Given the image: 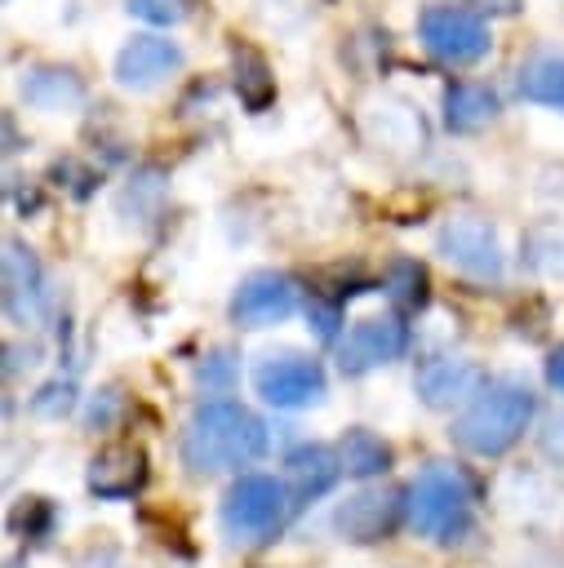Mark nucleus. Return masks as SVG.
I'll use <instances>...</instances> for the list:
<instances>
[{"mask_svg": "<svg viewBox=\"0 0 564 568\" xmlns=\"http://www.w3.org/2000/svg\"><path fill=\"white\" fill-rule=\"evenodd\" d=\"M435 248L449 266H457L471 280H502V244L489 217L480 213H457L440 226Z\"/></svg>", "mask_w": 564, "mask_h": 568, "instance_id": "7", "label": "nucleus"}, {"mask_svg": "<svg viewBox=\"0 0 564 568\" xmlns=\"http://www.w3.org/2000/svg\"><path fill=\"white\" fill-rule=\"evenodd\" d=\"M404 346H409V328L400 315H369V320H355L346 337L338 342V368L355 377V373L400 359Z\"/></svg>", "mask_w": 564, "mask_h": 568, "instance_id": "9", "label": "nucleus"}, {"mask_svg": "<svg viewBox=\"0 0 564 568\" xmlns=\"http://www.w3.org/2000/svg\"><path fill=\"white\" fill-rule=\"evenodd\" d=\"M266 453V426L235 399H204L182 430V466L191 475L240 470Z\"/></svg>", "mask_w": 564, "mask_h": 568, "instance_id": "1", "label": "nucleus"}, {"mask_svg": "<svg viewBox=\"0 0 564 568\" xmlns=\"http://www.w3.org/2000/svg\"><path fill=\"white\" fill-rule=\"evenodd\" d=\"M4 311L22 328L44 324L49 315V284H44L40 257L13 235L4 240Z\"/></svg>", "mask_w": 564, "mask_h": 568, "instance_id": "10", "label": "nucleus"}, {"mask_svg": "<svg viewBox=\"0 0 564 568\" xmlns=\"http://www.w3.org/2000/svg\"><path fill=\"white\" fill-rule=\"evenodd\" d=\"M409 524L417 537L440 546L457 541L471 528V484L453 466H426L409 488Z\"/></svg>", "mask_w": 564, "mask_h": 568, "instance_id": "3", "label": "nucleus"}, {"mask_svg": "<svg viewBox=\"0 0 564 568\" xmlns=\"http://www.w3.org/2000/svg\"><path fill=\"white\" fill-rule=\"evenodd\" d=\"M364 129H369V138H373L377 146H386V151H395V155L422 146V138H426L422 115H417L404 98H386V93L364 102Z\"/></svg>", "mask_w": 564, "mask_h": 568, "instance_id": "15", "label": "nucleus"}, {"mask_svg": "<svg viewBox=\"0 0 564 568\" xmlns=\"http://www.w3.org/2000/svg\"><path fill=\"white\" fill-rule=\"evenodd\" d=\"M253 386L271 408H306L324 399V368L302 351H271L253 368Z\"/></svg>", "mask_w": 564, "mask_h": 568, "instance_id": "6", "label": "nucleus"}, {"mask_svg": "<svg viewBox=\"0 0 564 568\" xmlns=\"http://www.w3.org/2000/svg\"><path fill=\"white\" fill-rule=\"evenodd\" d=\"M89 493L102 497V501H124L133 493H142L147 484V453L138 444H102L93 457H89V475H84Z\"/></svg>", "mask_w": 564, "mask_h": 568, "instance_id": "12", "label": "nucleus"}, {"mask_svg": "<svg viewBox=\"0 0 564 568\" xmlns=\"http://www.w3.org/2000/svg\"><path fill=\"white\" fill-rule=\"evenodd\" d=\"M178 67H182V49L173 40H164V36H133L115 53V84L133 89V93H147L160 80H169Z\"/></svg>", "mask_w": 564, "mask_h": 568, "instance_id": "13", "label": "nucleus"}, {"mask_svg": "<svg viewBox=\"0 0 564 568\" xmlns=\"http://www.w3.org/2000/svg\"><path fill=\"white\" fill-rule=\"evenodd\" d=\"M115 386H107L102 390V399H93V408H89V426H107L111 422V413H115Z\"/></svg>", "mask_w": 564, "mask_h": 568, "instance_id": "30", "label": "nucleus"}, {"mask_svg": "<svg viewBox=\"0 0 564 568\" xmlns=\"http://www.w3.org/2000/svg\"><path fill=\"white\" fill-rule=\"evenodd\" d=\"M422 49L444 67H471L489 53V22L466 4H426L417 18Z\"/></svg>", "mask_w": 564, "mask_h": 568, "instance_id": "5", "label": "nucleus"}, {"mask_svg": "<svg viewBox=\"0 0 564 568\" xmlns=\"http://www.w3.org/2000/svg\"><path fill=\"white\" fill-rule=\"evenodd\" d=\"M298 306V288L289 275L280 271H253L240 280L235 297H231V320L240 328H271L280 320H289Z\"/></svg>", "mask_w": 564, "mask_h": 568, "instance_id": "11", "label": "nucleus"}, {"mask_svg": "<svg viewBox=\"0 0 564 568\" xmlns=\"http://www.w3.org/2000/svg\"><path fill=\"white\" fill-rule=\"evenodd\" d=\"M520 98L564 111V53H537L520 67Z\"/></svg>", "mask_w": 564, "mask_h": 568, "instance_id": "19", "label": "nucleus"}, {"mask_svg": "<svg viewBox=\"0 0 564 568\" xmlns=\"http://www.w3.org/2000/svg\"><path fill=\"white\" fill-rule=\"evenodd\" d=\"M338 453H342V466H346L351 479H373V475H386V470H391V448H386V439H377V435L364 430V426H351V430L342 435Z\"/></svg>", "mask_w": 564, "mask_h": 568, "instance_id": "20", "label": "nucleus"}, {"mask_svg": "<svg viewBox=\"0 0 564 568\" xmlns=\"http://www.w3.org/2000/svg\"><path fill=\"white\" fill-rule=\"evenodd\" d=\"M404 493L400 488H360V493H351L338 510H333V528H338V537L342 541H360V546H369V541H386L391 532H395V524H400V515H404Z\"/></svg>", "mask_w": 564, "mask_h": 568, "instance_id": "8", "label": "nucleus"}, {"mask_svg": "<svg viewBox=\"0 0 564 568\" xmlns=\"http://www.w3.org/2000/svg\"><path fill=\"white\" fill-rule=\"evenodd\" d=\"M284 470H289V484H293V506H306L315 497H324L338 479H342V453H333L329 444H298L289 457H284Z\"/></svg>", "mask_w": 564, "mask_h": 568, "instance_id": "16", "label": "nucleus"}, {"mask_svg": "<svg viewBox=\"0 0 564 568\" xmlns=\"http://www.w3.org/2000/svg\"><path fill=\"white\" fill-rule=\"evenodd\" d=\"M49 519H53V510H49L44 497H22V506H18V515H13V524L27 528L31 537H44V532H49Z\"/></svg>", "mask_w": 564, "mask_h": 568, "instance_id": "27", "label": "nucleus"}, {"mask_svg": "<svg viewBox=\"0 0 564 568\" xmlns=\"http://www.w3.org/2000/svg\"><path fill=\"white\" fill-rule=\"evenodd\" d=\"M386 297L400 311H417L426 302V271L417 262H409V257L391 262V271H386Z\"/></svg>", "mask_w": 564, "mask_h": 568, "instance_id": "23", "label": "nucleus"}, {"mask_svg": "<svg viewBox=\"0 0 564 568\" xmlns=\"http://www.w3.org/2000/svg\"><path fill=\"white\" fill-rule=\"evenodd\" d=\"M546 382H551L555 390H564V342L546 355Z\"/></svg>", "mask_w": 564, "mask_h": 568, "instance_id": "31", "label": "nucleus"}, {"mask_svg": "<svg viewBox=\"0 0 564 568\" xmlns=\"http://www.w3.org/2000/svg\"><path fill=\"white\" fill-rule=\"evenodd\" d=\"M84 80L71 67H31L22 80V102L44 111V115H62V111H80L84 106Z\"/></svg>", "mask_w": 564, "mask_h": 568, "instance_id": "17", "label": "nucleus"}, {"mask_svg": "<svg viewBox=\"0 0 564 568\" xmlns=\"http://www.w3.org/2000/svg\"><path fill=\"white\" fill-rule=\"evenodd\" d=\"M289 493L275 475H240L222 497V528L231 541H266L289 515Z\"/></svg>", "mask_w": 564, "mask_h": 568, "instance_id": "4", "label": "nucleus"}, {"mask_svg": "<svg viewBox=\"0 0 564 568\" xmlns=\"http://www.w3.org/2000/svg\"><path fill=\"white\" fill-rule=\"evenodd\" d=\"M502 111L497 93L489 84H475V80H453L444 89V124L457 129V133H471V129H484L493 115Z\"/></svg>", "mask_w": 564, "mask_h": 568, "instance_id": "18", "label": "nucleus"}, {"mask_svg": "<svg viewBox=\"0 0 564 568\" xmlns=\"http://www.w3.org/2000/svg\"><path fill=\"white\" fill-rule=\"evenodd\" d=\"M231 382H235V355L231 351H213L200 364V386L204 390H231Z\"/></svg>", "mask_w": 564, "mask_h": 568, "instance_id": "26", "label": "nucleus"}, {"mask_svg": "<svg viewBox=\"0 0 564 568\" xmlns=\"http://www.w3.org/2000/svg\"><path fill=\"white\" fill-rule=\"evenodd\" d=\"M480 382H484L480 364L457 359V355H440L417 368V395L426 408H453L466 395H480Z\"/></svg>", "mask_w": 564, "mask_h": 568, "instance_id": "14", "label": "nucleus"}, {"mask_svg": "<svg viewBox=\"0 0 564 568\" xmlns=\"http://www.w3.org/2000/svg\"><path fill=\"white\" fill-rule=\"evenodd\" d=\"M235 93H240V102L249 111H266L275 102V75H271L262 53L235 49Z\"/></svg>", "mask_w": 564, "mask_h": 568, "instance_id": "21", "label": "nucleus"}, {"mask_svg": "<svg viewBox=\"0 0 564 568\" xmlns=\"http://www.w3.org/2000/svg\"><path fill=\"white\" fill-rule=\"evenodd\" d=\"M306 320H311L315 337H324V342L338 337V306H333V302H311V306H306Z\"/></svg>", "mask_w": 564, "mask_h": 568, "instance_id": "29", "label": "nucleus"}, {"mask_svg": "<svg viewBox=\"0 0 564 568\" xmlns=\"http://www.w3.org/2000/svg\"><path fill=\"white\" fill-rule=\"evenodd\" d=\"M537 448H542V457H551L555 466H564V413L546 417V426L537 430Z\"/></svg>", "mask_w": 564, "mask_h": 568, "instance_id": "28", "label": "nucleus"}, {"mask_svg": "<svg viewBox=\"0 0 564 568\" xmlns=\"http://www.w3.org/2000/svg\"><path fill=\"white\" fill-rule=\"evenodd\" d=\"M75 408V382H44L36 395H31V413H40V417H62V413H71Z\"/></svg>", "mask_w": 564, "mask_h": 568, "instance_id": "24", "label": "nucleus"}, {"mask_svg": "<svg viewBox=\"0 0 564 568\" xmlns=\"http://www.w3.org/2000/svg\"><path fill=\"white\" fill-rule=\"evenodd\" d=\"M524 262L537 275L564 280V226H555V222L528 226V235H524Z\"/></svg>", "mask_w": 564, "mask_h": 568, "instance_id": "22", "label": "nucleus"}, {"mask_svg": "<svg viewBox=\"0 0 564 568\" xmlns=\"http://www.w3.org/2000/svg\"><path fill=\"white\" fill-rule=\"evenodd\" d=\"M124 9L142 22H155V27H173L187 18V0H129Z\"/></svg>", "mask_w": 564, "mask_h": 568, "instance_id": "25", "label": "nucleus"}, {"mask_svg": "<svg viewBox=\"0 0 564 568\" xmlns=\"http://www.w3.org/2000/svg\"><path fill=\"white\" fill-rule=\"evenodd\" d=\"M533 408H537V399H533V390L520 377H497V382H489L475 395V404L462 417H453V430L449 435H453V444L462 453L502 457L528 430Z\"/></svg>", "mask_w": 564, "mask_h": 568, "instance_id": "2", "label": "nucleus"}]
</instances>
